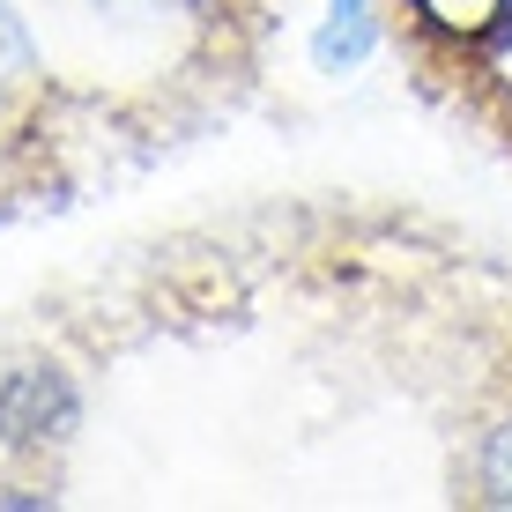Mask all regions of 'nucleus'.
I'll return each instance as SVG.
<instances>
[{
    "label": "nucleus",
    "instance_id": "1",
    "mask_svg": "<svg viewBox=\"0 0 512 512\" xmlns=\"http://www.w3.org/2000/svg\"><path fill=\"white\" fill-rule=\"evenodd\" d=\"M90 416V394L67 364L15 357L0 364V461H52Z\"/></svg>",
    "mask_w": 512,
    "mask_h": 512
},
{
    "label": "nucleus",
    "instance_id": "2",
    "mask_svg": "<svg viewBox=\"0 0 512 512\" xmlns=\"http://www.w3.org/2000/svg\"><path fill=\"white\" fill-rule=\"evenodd\" d=\"M446 498L475 512H512V364L483 394H468L461 423H453Z\"/></svg>",
    "mask_w": 512,
    "mask_h": 512
},
{
    "label": "nucleus",
    "instance_id": "3",
    "mask_svg": "<svg viewBox=\"0 0 512 512\" xmlns=\"http://www.w3.org/2000/svg\"><path fill=\"white\" fill-rule=\"evenodd\" d=\"M386 45V0H327L320 30H312V67L327 82L357 75L364 60Z\"/></svg>",
    "mask_w": 512,
    "mask_h": 512
}]
</instances>
